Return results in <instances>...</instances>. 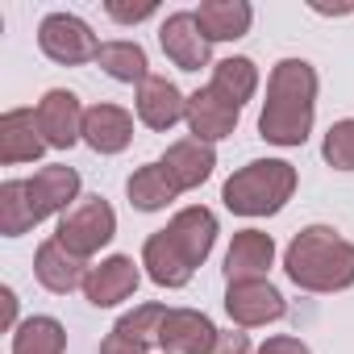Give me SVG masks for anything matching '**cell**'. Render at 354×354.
<instances>
[{"instance_id": "1", "label": "cell", "mask_w": 354, "mask_h": 354, "mask_svg": "<svg viewBox=\"0 0 354 354\" xmlns=\"http://www.w3.org/2000/svg\"><path fill=\"white\" fill-rule=\"evenodd\" d=\"M317 121V67L308 59H279L267 75L259 133L271 146H304Z\"/></svg>"}, {"instance_id": "2", "label": "cell", "mask_w": 354, "mask_h": 354, "mask_svg": "<svg viewBox=\"0 0 354 354\" xmlns=\"http://www.w3.org/2000/svg\"><path fill=\"white\" fill-rule=\"evenodd\" d=\"M283 271L300 292H346L354 288V242H346L333 225H304L283 250Z\"/></svg>"}, {"instance_id": "3", "label": "cell", "mask_w": 354, "mask_h": 354, "mask_svg": "<svg viewBox=\"0 0 354 354\" xmlns=\"http://www.w3.org/2000/svg\"><path fill=\"white\" fill-rule=\"evenodd\" d=\"M292 196H296V167L283 158H254L238 167L221 188L225 209L238 217H275Z\"/></svg>"}, {"instance_id": "4", "label": "cell", "mask_w": 354, "mask_h": 354, "mask_svg": "<svg viewBox=\"0 0 354 354\" xmlns=\"http://www.w3.org/2000/svg\"><path fill=\"white\" fill-rule=\"evenodd\" d=\"M55 238H59L71 254L92 259V254H100V250L117 238V213H113V205H109L104 196H80L75 209H67V213L59 217Z\"/></svg>"}, {"instance_id": "5", "label": "cell", "mask_w": 354, "mask_h": 354, "mask_svg": "<svg viewBox=\"0 0 354 354\" xmlns=\"http://www.w3.org/2000/svg\"><path fill=\"white\" fill-rule=\"evenodd\" d=\"M38 46L59 67H84V63H96V55H100V42H96L92 26L84 17H75V13H50V17H42Z\"/></svg>"}, {"instance_id": "6", "label": "cell", "mask_w": 354, "mask_h": 354, "mask_svg": "<svg viewBox=\"0 0 354 354\" xmlns=\"http://www.w3.org/2000/svg\"><path fill=\"white\" fill-rule=\"evenodd\" d=\"M225 313L238 329H259V325L279 321L288 313V300L271 279H242L225 288Z\"/></svg>"}, {"instance_id": "7", "label": "cell", "mask_w": 354, "mask_h": 354, "mask_svg": "<svg viewBox=\"0 0 354 354\" xmlns=\"http://www.w3.org/2000/svg\"><path fill=\"white\" fill-rule=\"evenodd\" d=\"M38 125H42V138L50 150H71L75 142H84V104L75 92L67 88H50L42 100H38Z\"/></svg>"}, {"instance_id": "8", "label": "cell", "mask_w": 354, "mask_h": 354, "mask_svg": "<svg viewBox=\"0 0 354 354\" xmlns=\"http://www.w3.org/2000/svg\"><path fill=\"white\" fill-rule=\"evenodd\" d=\"M142 263H133L129 254H109V259H100L92 271H88V279H84V296H88V304L92 308H117V304H125L133 292H138V283H142V271H138Z\"/></svg>"}, {"instance_id": "9", "label": "cell", "mask_w": 354, "mask_h": 354, "mask_svg": "<svg viewBox=\"0 0 354 354\" xmlns=\"http://www.w3.org/2000/svg\"><path fill=\"white\" fill-rule=\"evenodd\" d=\"M158 46H162V55L180 67V71H201L213 59V42L201 34L196 13H171L158 26Z\"/></svg>"}, {"instance_id": "10", "label": "cell", "mask_w": 354, "mask_h": 354, "mask_svg": "<svg viewBox=\"0 0 354 354\" xmlns=\"http://www.w3.org/2000/svg\"><path fill=\"white\" fill-rule=\"evenodd\" d=\"M238 117H242V109L234 104V100H225L213 84L209 88H201V92H192L188 96V133L196 138V142H225V138H234V129H238Z\"/></svg>"}, {"instance_id": "11", "label": "cell", "mask_w": 354, "mask_h": 354, "mask_svg": "<svg viewBox=\"0 0 354 354\" xmlns=\"http://www.w3.org/2000/svg\"><path fill=\"white\" fill-rule=\"evenodd\" d=\"M217 333L221 329L201 308H167V321L158 329V350L162 354H209Z\"/></svg>"}, {"instance_id": "12", "label": "cell", "mask_w": 354, "mask_h": 354, "mask_svg": "<svg viewBox=\"0 0 354 354\" xmlns=\"http://www.w3.org/2000/svg\"><path fill=\"white\" fill-rule=\"evenodd\" d=\"M167 238L175 242V250L188 259V267L196 271L213 254V246H217V213L205 209V205H188V209H180L167 221Z\"/></svg>"}, {"instance_id": "13", "label": "cell", "mask_w": 354, "mask_h": 354, "mask_svg": "<svg viewBox=\"0 0 354 354\" xmlns=\"http://www.w3.org/2000/svg\"><path fill=\"white\" fill-rule=\"evenodd\" d=\"M188 117V96L175 88L167 75H150L138 84V121L154 133H167Z\"/></svg>"}, {"instance_id": "14", "label": "cell", "mask_w": 354, "mask_h": 354, "mask_svg": "<svg viewBox=\"0 0 354 354\" xmlns=\"http://www.w3.org/2000/svg\"><path fill=\"white\" fill-rule=\"evenodd\" d=\"M26 188H30V201L38 205L42 221L55 217V213L63 217V213L75 209V201H80V171L67 167V162H50V167H42V171L30 175Z\"/></svg>"}, {"instance_id": "15", "label": "cell", "mask_w": 354, "mask_h": 354, "mask_svg": "<svg viewBox=\"0 0 354 354\" xmlns=\"http://www.w3.org/2000/svg\"><path fill=\"white\" fill-rule=\"evenodd\" d=\"M271 267H275V238L263 230H238L225 250V283L267 279Z\"/></svg>"}, {"instance_id": "16", "label": "cell", "mask_w": 354, "mask_h": 354, "mask_svg": "<svg viewBox=\"0 0 354 354\" xmlns=\"http://www.w3.org/2000/svg\"><path fill=\"white\" fill-rule=\"evenodd\" d=\"M88 271H92L88 259L71 254L59 238H46V242L38 246V254H34V275H38V283H42L46 292H55V296H67V292L84 288Z\"/></svg>"}, {"instance_id": "17", "label": "cell", "mask_w": 354, "mask_h": 354, "mask_svg": "<svg viewBox=\"0 0 354 354\" xmlns=\"http://www.w3.org/2000/svg\"><path fill=\"white\" fill-rule=\"evenodd\" d=\"M46 150L42 125L34 109H9L0 117V162L17 167V162H38Z\"/></svg>"}, {"instance_id": "18", "label": "cell", "mask_w": 354, "mask_h": 354, "mask_svg": "<svg viewBox=\"0 0 354 354\" xmlns=\"http://www.w3.org/2000/svg\"><path fill=\"white\" fill-rule=\"evenodd\" d=\"M158 162L171 171V180L180 184V192H192V188H201L209 175H213V167H217V150H213L209 142L180 138V142H171V146H167V154H162Z\"/></svg>"}, {"instance_id": "19", "label": "cell", "mask_w": 354, "mask_h": 354, "mask_svg": "<svg viewBox=\"0 0 354 354\" xmlns=\"http://www.w3.org/2000/svg\"><path fill=\"white\" fill-rule=\"evenodd\" d=\"M84 142L96 154H121L133 142V117L121 104H92L84 113Z\"/></svg>"}, {"instance_id": "20", "label": "cell", "mask_w": 354, "mask_h": 354, "mask_svg": "<svg viewBox=\"0 0 354 354\" xmlns=\"http://www.w3.org/2000/svg\"><path fill=\"white\" fill-rule=\"evenodd\" d=\"M196 21H201V34L209 42H238V38L250 34L254 9L246 0H201Z\"/></svg>"}, {"instance_id": "21", "label": "cell", "mask_w": 354, "mask_h": 354, "mask_svg": "<svg viewBox=\"0 0 354 354\" xmlns=\"http://www.w3.org/2000/svg\"><path fill=\"white\" fill-rule=\"evenodd\" d=\"M142 267H146V275L158 283V288H188L192 283V267H188V259L175 250V242L167 238V230H158V234H150L146 238V246H142Z\"/></svg>"}, {"instance_id": "22", "label": "cell", "mask_w": 354, "mask_h": 354, "mask_svg": "<svg viewBox=\"0 0 354 354\" xmlns=\"http://www.w3.org/2000/svg\"><path fill=\"white\" fill-rule=\"evenodd\" d=\"M125 196H129V205L138 213H158V209H167L175 196H180V184L171 180V171L162 162H146L125 180Z\"/></svg>"}, {"instance_id": "23", "label": "cell", "mask_w": 354, "mask_h": 354, "mask_svg": "<svg viewBox=\"0 0 354 354\" xmlns=\"http://www.w3.org/2000/svg\"><path fill=\"white\" fill-rule=\"evenodd\" d=\"M100 71L117 84H146L150 80V63H146V50L129 38H117V42H100V55H96Z\"/></svg>"}, {"instance_id": "24", "label": "cell", "mask_w": 354, "mask_h": 354, "mask_svg": "<svg viewBox=\"0 0 354 354\" xmlns=\"http://www.w3.org/2000/svg\"><path fill=\"white\" fill-rule=\"evenodd\" d=\"M34 225H42V213H38V205L30 201L26 180L0 184V234H5V238H21V234H30Z\"/></svg>"}, {"instance_id": "25", "label": "cell", "mask_w": 354, "mask_h": 354, "mask_svg": "<svg viewBox=\"0 0 354 354\" xmlns=\"http://www.w3.org/2000/svg\"><path fill=\"white\" fill-rule=\"evenodd\" d=\"M213 88H217L225 100H234V104L242 109V104L259 92V67H254V59L234 55V59L213 63Z\"/></svg>"}, {"instance_id": "26", "label": "cell", "mask_w": 354, "mask_h": 354, "mask_svg": "<svg viewBox=\"0 0 354 354\" xmlns=\"http://www.w3.org/2000/svg\"><path fill=\"white\" fill-rule=\"evenodd\" d=\"M67 329L55 317H26L13 329V354H63Z\"/></svg>"}, {"instance_id": "27", "label": "cell", "mask_w": 354, "mask_h": 354, "mask_svg": "<svg viewBox=\"0 0 354 354\" xmlns=\"http://www.w3.org/2000/svg\"><path fill=\"white\" fill-rule=\"evenodd\" d=\"M162 321H167V304H138L133 313H125L113 329H121V333H129V337H138V342H146V346H158V329H162Z\"/></svg>"}, {"instance_id": "28", "label": "cell", "mask_w": 354, "mask_h": 354, "mask_svg": "<svg viewBox=\"0 0 354 354\" xmlns=\"http://www.w3.org/2000/svg\"><path fill=\"white\" fill-rule=\"evenodd\" d=\"M321 154L333 171H354V117L329 125V133L321 142Z\"/></svg>"}, {"instance_id": "29", "label": "cell", "mask_w": 354, "mask_h": 354, "mask_svg": "<svg viewBox=\"0 0 354 354\" xmlns=\"http://www.w3.org/2000/svg\"><path fill=\"white\" fill-rule=\"evenodd\" d=\"M104 13H109L113 21H121V26H138V21H146V17H154L158 5H154V0H138V5H125V0H109Z\"/></svg>"}, {"instance_id": "30", "label": "cell", "mask_w": 354, "mask_h": 354, "mask_svg": "<svg viewBox=\"0 0 354 354\" xmlns=\"http://www.w3.org/2000/svg\"><path fill=\"white\" fill-rule=\"evenodd\" d=\"M100 354H150V346L138 342V337H129V333H121V329H113V333L100 342Z\"/></svg>"}, {"instance_id": "31", "label": "cell", "mask_w": 354, "mask_h": 354, "mask_svg": "<svg viewBox=\"0 0 354 354\" xmlns=\"http://www.w3.org/2000/svg\"><path fill=\"white\" fill-rule=\"evenodd\" d=\"M209 354H254V350H250V333H242V329L217 333V342H213Z\"/></svg>"}, {"instance_id": "32", "label": "cell", "mask_w": 354, "mask_h": 354, "mask_svg": "<svg viewBox=\"0 0 354 354\" xmlns=\"http://www.w3.org/2000/svg\"><path fill=\"white\" fill-rule=\"evenodd\" d=\"M254 354H313L300 337H288V333H279V337H267Z\"/></svg>"}, {"instance_id": "33", "label": "cell", "mask_w": 354, "mask_h": 354, "mask_svg": "<svg viewBox=\"0 0 354 354\" xmlns=\"http://www.w3.org/2000/svg\"><path fill=\"white\" fill-rule=\"evenodd\" d=\"M0 300H5V325H9V333L21 325L17 321V296H13V288H0Z\"/></svg>"}]
</instances>
